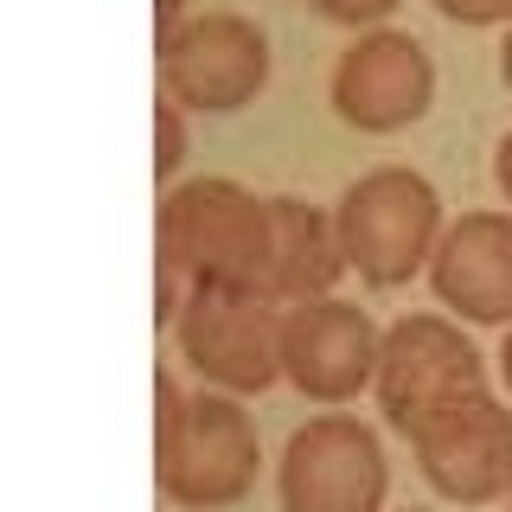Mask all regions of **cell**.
Masks as SVG:
<instances>
[{"label":"cell","instance_id":"5","mask_svg":"<svg viewBox=\"0 0 512 512\" xmlns=\"http://www.w3.org/2000/svg\"><path fill=\"white\" fill-rule=\"evenodd\" d=\"M372 391L384 423L397 436H416L429 416L487 391V359L448 314H404L397 327H384V359Z\"/></svg>","mask_w":512,"mask_h":512},{"label":"cell","instance_id":"15","mask_svg":"<svg viewBox=\"0 0 512 512\" xmlns=\"http://www.w3.org/2000/svg\"><path fill=\"white\" fill-rule=\"evenodd\" d=\"M436 13L461 26H512V0H436Z\"/></svg>","mask_w":512,"mask_h":512},{"label":"cell","instance_id":"6","mask_svg":"<svg viewBox=\"0 0 512 512\" xmlns=\"http://www.w3.org/2000/svg\"><path fill=\"white\" fill-rule=\"evenodd\" d=\"M282 512H384L391 468H384V442L359 416H308L282 448Z\"/></svg>","mask_w":512,"mask_h":512},{"label":"cell","instance_id":"7","mask_svg":"<svg viewBox=\"0 0 512 512\" xmlns=\"http://www.w3.org/2000/svg\"><path fill=\"white\" fill-rule=\"evenodd\" d=\"M160 90L199 116H231L269 84V39L244 13H192L173 39L154 45Z\"/></svg>","mask_w":512,"mask_h":512},{"label":"cell","instance_id":"19","mask_svg":"<svg viewBox=\"0 0 512 512\" xmlns=\"http://www.w3.org/2000/svg\"><path fill=\"white\" fill-rule=\"evenodd\" d=\"M500 77H506V90H512V32H506V45H500Z\"/></svg>","mask_w":512,"mask_h":512},{"label":"cell","instance_id":"17","mask_svg":"<svg viewBox=\"0 0 512 512\" xmlns=\"http://www.w3.org/2000/svg\"><path fill=\"white\" fill-rule=\"evenodd\" d=\"M493 186H500L506 205H512V128L500 135V148H493Z\"/></svg>","mask_w":512,"mask_h":512},{"label":"cell","instance_id":"13","mask_svg":"<svg viewBox=\"0 0 512 512\" xmlns=\"http://www.w3.org/2000/svg\"><path fill=\"white\" fill-rule=\"evenodd\" d=\"M180 160H186V116H180V103L160 90L154 96V180L167 186L173 173H180Z\"/></svg>","mask_w":512,"mask_h":512},{"label":"cell","instance_id":"12","mask_svg":"<svg viewBox=\"0 0 512 512\" xmlns=\"http://www.w3.org/2000/svg\"><path fill=\"white\" fill-rule=\"evenodd\" d=\"M269 212H276V244H269L263 295H276L282 308H301V301H327V295H333V282H340L346 269H352L333 212H320V205L295 199V192L269 199Z\"/></svg>","mask_w":512,"mask_h":512},{"label":"cell","instance_id":"8","mask_svg":"<svg viewBox=\"0 0 512 512\" xmlns=\"http://www.w3.org/2000/svg\"><path fill=\"white\" fill-rule=\"evenodd\" d=\"M333 116L359 135H397V128L423 122L436 103V64L429 52L397 26H372L340 52L333 64Z\"/></svg>","mask_w":512,"mask_h":512},{"label":"cell","instance_id":"2","mask_svg":"<svg viewBox=\"0 0 512 512\" xmlns=\"http://www.w3.org/2000/svg\"><path fill=\"white\" fill-rule=\"evenodd\" d=\"M276 212L237 180H186L160 199L154 256H167L186 282H250L269 276Z\"/></svg>","mask_w":512,"mask_h":512},{"label":"cell","instance_id":"4","mask_svg":"<svg viewBox=\"0 0 512 512\" xmlns=\"http://www.w3.org/2000/svg\"><path fill=\"white\" fill-rule=\"evenodd\" d=\"M333 224H340L346 263L359 269L372 288H397L410 282L416 269H429V256L442 244V192L410 167H372L359 173L340 205H333Z\"/></svg>","mask_w":512,"mask_h":512},{"label":"cell","instance_id":"18","mask_svg":"<svg viewBox=\"0 0 512 512\" xmlns=\"http://www.w3.org/2000/svg\"><path fill=\"white\" fill-rule=\"evenodd\" d=\"M500 378H506V391H512V327H506V340H500Z\"/></svg>","mask_w":512,"mask_h":512},{"label":"cell","instance_id":"3","mask_svg":"<svg viewBox=\"0 0 512 512\" xmlns=\"http://www.w3.org/2000/svg\"><path fill=\"white\" fill-rule=\"evenodd\" d=\"M282 320L288 308L250 282H192L173 340L212 391L256 397L282 378Z\"/></svg>","mask_w":512,"mask_h":512},{"label":"cell","instance_id":"20","mask_svg":"<svg viewBox=\"0 0 512 512\" xmlns=\"http://www.w3.org/2000/svg\"><path fill=\"white\" fill-rule=\"evenodd\" d=\"M506 512H512V493H506Z\"/></svg>","mask_w":512,"mask_h":512},{"label":"cell","instance_id":"14","mask_svg":"<svg viewBox=\"0 0 512 512\" xmlns=\"http://www.w3.org/2000/svg\"><path fill=\"white\" fill-rule=\"evenodd\" d=\"M308 7L320 13V20H333V26H384L391 20L397 7H404V0H308Z\"/></svg>","mask_w":512,"mask_h":512},{"label":"cell","instance_id":"9","mask_svg":"<svg viewBox=\"0 0 512 512\" xmlns=\"http://www.w3.org/2000/svg\"><path fill=\"white\" fill-rule=\"evenodd\" d=\"M384 333L359 301H301L282 320V378L295 384L308 404H352L359 391L378 384Z\"/></svg>","mask_w":512,"mask_h":512},{"label":"cell","instance_id":"16","mask_svg":"<svg viewBox=\"0 0 512 512\" xmlns=\"http://www.w3.org/2000/svg\"><path fill=\"white\" fill-rule=\"evenodd\" d=\"M186 26V0H154V45Z\"/></svg>","mask_w":512,"mask_h":512},{"label":"cell","instance_id":"11","mask_svg":"<svg viewBox=\"0 0 512 512\" xmlns=\"http://www.w3.org/2000/svg\"><path fill=\"white\" fill-rule=\"evenodd\" d=\"M429 288L474 327H512V212H461L429 256Z\"/></svg>","mask_w":512,"mask_h":512},{"label":"cell","instance_id":"10","mask_svg":"<svg viewBox=\"0 0 512 512\" xmlns=\"http://www.w3.org/2000/svg\"><path fill=\"white\" fill-rule=\"evenodd\" d=\"M423 480L455 506H493L512 493V404L493 391L448 404L410 436Z\"/></svg>","mask_w":512,"mask_h":512},{"label":"cell","instance_id":"1","mask_svg":"<svg viewBox=\"0 0 512 512\" xmlns=\"http://www.w3.org/2000/svg\"><path fill=\"white\" fill-rule=\"evenodd\" d=\"M256 423L231 391L186 397L154 365V487L186 512H224L256 487Z\"/></svg>","mask_w":512,"mask_h":512}]
</instances>
